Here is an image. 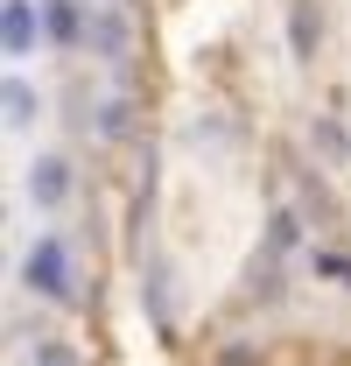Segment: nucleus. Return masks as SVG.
Masks as SVG:
<instances>
[{
  "label": "nucleus",
  "instance_id": "nucleus-1",
  "mask_svg": "<svg viewBox=\"0 0 351 366\" xmlns=\"http://www.w3.org/2000/svg\"><path fill=\"white\" fill-rule=\"evenodd\" d=\"M29 282H36L43 296H63V247H56V239H36V254H29Z\"/></svg>",
  "mask_w": 351,
  "mask_h": 366
},
{
  "label": "nucleus",
  "instance_id": "nucleus-2",
  "mask_svg": "<svg viewBox=\"0 0 351 366\" xmlns=\"http://www.w3.org/2000/svg\"><path fill=\"white\" fill-rule=\"evenodd\" d=\"M36 197H43V204H56V197H63V162H43V177H36Z\"/></svg>",
  "mask_w": 351,
  "mask_h": 366
},
{
  "label": "nucleus",
  "instance_id": "nucleus-3",
  "mask_svg": "<svg viewBox=\"0 0 351 366\" xmlns=\"http://www.w3.org/2000/svg\"><path fill=\"white\" fill-rule=\"evenodd\" d=\"M7 43H14V49L29 43V7H21V0H14V7H7Z\"/></svg>",
  "mask_w": 351,
  "mask_h": 366
}]
</instances>
